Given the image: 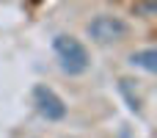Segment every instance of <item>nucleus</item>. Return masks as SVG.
Here are the masks:
<instances>
[{"label": "nucleus", "instance_id": "1", "mask_svg": "<svg viewBox=\"0 0 157 138\" xmlns=\"http://www.w3.org/2000/svg\"><path fill=\"white\" fill-rule=\"evenodd\" d=\"M52 53L63 75L80 77L91 69V50L72 33H55L52 36Z\"/></svg>", "mask_w": 157, "mask_h": 138}, {"label": "nucleus", "instance_id": "2", "mask_svg": "<svg viewBox=\"0 0 157 138\" xmlns=\"http://www.w3.org/2000/svg\"><path fill=\"white\" fill-rule=\"evenodd\" d=\"M130 22L124 19V17H119V14H108V11H102V14H94L88 22H86V36L94 41V44H99V47H110V44H121L127 36H130Z\"/></svg>", "mask_w": 157, "mask_h": 138}, {"label": "nucleus", "instance_id": "3", "mask_svg": "<svg viewBox=\"0 0 157 138\" xmlns=\"http://www.w3.org/2000/svg\"><path fill=\"white\" fill-rule=\"evenodd\" d=\"M30 105H33V111H36L44 122H63V119L69 116V105H66L63 97H61L52 86H47V83H36V86L30 89Z\"/></svg>", "mask_w": 157, "mask_h": 138}, {"label": "nucleus", "instance_id": "4", "mask_svg": "<svg viewBox=\"0 0 157 138\" xmlns=\"http://www.w3.org/2000/svg\"><path fill=\"white\" fill-rule=\"evenodd\" d=\"M127 64H130V66H135V69H144V72L155 75V72H157V50H155V47L135 50V53H130V55H127Z\"/></svg>", "mask_w": 157, "mask_h": 138}, {"label": "nucleus", "instance_id": "5", "mask_svg": "<svg viewBox=\"0 0 157 138\" xmlns=\"http://www.w3.org/2000/svg\"><path fill=\"white\" fill-rule=\"evenodd\" d=\"M132 14L135 17H144V19H152L155 17V0H141L132 6Z\"/></svg>", "mask_w": 157, "mask_h": 138}]
</instances>
